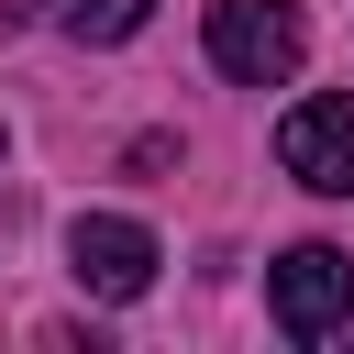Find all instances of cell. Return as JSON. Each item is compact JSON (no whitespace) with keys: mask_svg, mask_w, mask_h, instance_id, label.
<instances>
[{"mask_svg":"<svg viewBox=\"0 0 354 354\" xmlns=\"http://www.w3.org/2000/svg\"><path fill=\"white\" fill-rule=\"evenodd\" d=\"M299 55H310L299 0H210V66L232 88H288Z\"/></svg>","mask_w":354,"mask_h":354,"instance_id":"cell-1","label":"cell"},{"mask_svg":"<svg viewBox=\"0 0 354 354\" xmlns=\"http://www.w3.org/2000/svg\"><path fill=\"white\" fill-rule=\"evenodd\" d=\"M266 310H277L288 343L343 332V321H354V254H332V243H288V254L266 266Z\"/></svg>","mask_w":354,"mask_h":354,"instance_id":"cell-2","label":"cell"},{"mask_svg":"<svg viewBox=\"0 0 354 354\" xmlns=\"http://www.w3.org/2000/svg\"><path fill=\"white\" fill-rule=\"evenodd\" d=\"M277 166L321 199H354V88H321L277 122Z\"/></svg>","mask_w":354,"mask_h":354,"instance_id":"cell-3","label":"cell"},{"mask_svg":"<svg viewBox=\"0 0 354 354\" xmlns=\"http://www.w3.org/2000/svg\"><path fill=\"white\" fill-rule=\"evenodd\" d=\"M66 266H77V288H88V299H144L166 254H155V232H144V221H122V210H77Z\"/></svg>","mask_w":354,"mask_h":354,"instance_id":"cell-4","label":"cell"},{"mask_svg":"<svg viewBox=\"0 0 354 354\" xmlns=\"http://www.w3.org/2000/svg\"><path fill=\"white\" fill-rule=\"evenodd\" d=\"M144 11L155 0H44V22L77 33V44H122V33H144Z\"/></svg>","mask_w":354,"mask_h":354,"instance_id":"cell-5","label":"cell"}]
</instances>
